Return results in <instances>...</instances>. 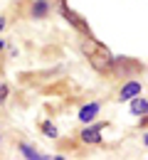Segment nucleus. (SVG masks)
<instances>
[{
	"label": "nucleus",
	"mask_w": 148,
	"mask_h": 160,
	"mask_svg": "<svg viewBox=\"0 0 148 160\" xmlns=\"http://www.w3.org/2000/svg\"><path fill=\"white\" fill-rule=\"evenodd\" d=\"M82 52L86 54V59L89 64L99 72V74H111V67H114V54L109 52V47L101 44V42H96L91 35H84V40H82Z\"/></svg>",
	"instance_id": "1"
},
{
	"label": "nucleus",
	"mask_w": 148,
	"mask_h": 160,
	"mask_svg": "<svg viewBox=\"0 0 148 160\" xmlns=\"http://www.w3.org/2000/svg\"><path fill=\"white\" fill-rule=\"evenodd\" d=\"M143 69V64L138 59H131V57H114V67H111V74L109 77H133Z\"/></svg>",
	"instance_id": "2"
},
{
	"label": "nucleus",
	"mask_w": 148,
	"mask_h": 160,
	"mask_svg": "<svg viewBox=\"0 0 148 160\" xmlns=\"http://www.w3.org/2000/svg\"><path fill=\"white\" fill-rule=\"evenodd\" d=\"M59 15H62L64 20H67L72 27H74V30H79L82 35H91V30H89L86 20L79 15V12H74V10L69 8V2H67V0H59Z\"/></svg>",
	"instance_id": "3"
},
{
	"label": "nucleus",
	"mask_w": 148,
	"mask_h": 160,
	"mask_svg": "<svg viewBox=\"0 0 148 160\" xmlns=\"http://www.w3.org/2000/svg\"><path fill=\"white\" fill-rule=\"evenodd\" d=\"M138 94H141V84L138 81H126L121 86V91H119V101H131V99H136Z\"/></svg>",
	"instance_id": "4"
},
{
	"label": "nucleus",
	"mask_w": 148,
	"mask_h": 160,
	"mask_svg": "<svg viewBox=\"0 0 148 160\" xmlns=\"http://www.w3.org/2000/svg\"><path fill=\"white\" fill-rule=\"evenodd\" d=\"M79 136H82V140L86 145H96V143H101V126H89Z\"/></svg>",
	"instance_id": "5"
},
{
	"label": "nucleus",
	"mask_w": 148,
	"mask_h": 160,
	"mask_svg": "<svg viewBox=\"0 0 148 160\" xmlns=\"http://www.w3.org/2000/svg\"><path fill=\"white\" fill-rule=\"evenodd\" d=\"M99 111H101L99 103H86V106L79 108V121H82V123H91V121L99 116Z\"/></svg>",
	"instance_id": "6"
},
{
	"label": "nucleus",
	"mask_w": 148,
	"mask_h": 160,
	"mask_svg": "<svg viewBox=\"0 0 148 160\" xmlns=\"http://www.w3.org/2000/svg\"><path fill=\"white\" fill-rule=\"evenodd\" d=\"M131 113H133V116H146L148 113V101L141 99V94H138L136 99H131Z\"/></svg>",
	"instance_id": "7"
},
{
	"label": "nucleus",
	"mask_w": 148,
	"mask_h": 160,
	"mask_svg": "<svg viewBox=\"0 0 148 160\" xmlns=\"http://www.w3.org/2000/svg\"><path fill=\"white\" fill-rule=\"evenodd\" d=\"M47 10H49L47 0H35V2H32V10H30V15H32V18H44V15H47Z\"/></svg>",
	"instance_id": "8"
},
{
	"label": "nucleus",
	"mask_w": 148,
	"mask_h": 160,
	"mask_svg": "<svg viewBox=\"0 0 148 160\" xmlns=\"http://www.w3.org/2000/svg\"><path fill=\"white\" fill-rule=\"evenodd\" d=\"M20 153L25 155V158H30V160H40V158H47V155H40V153H37L35 148H30V145H25V143L20 145Z\"/></svg>",
	"instance_id": "9"
},
{
	"label": "nucleus",
	"mask_w": 148,
	"mask_h": 160,
	"mask_svg": "<svg viewBox=\"0 0 148 160\" xmlns=\"http://www.w3.org/2000/svg\"><path fill=\"white\" fill-rule=\"evenodd\" d=\"M42 133H44V136H49V138H57V136H59L57 128H54L49 121H44V123H42Z\"/></svg>",
	"instance_id": "10"
},
{
	"label": "nucleus",
	"mask_w": 148,
	"mask_h": 160,
	"mask_svg": "<svg viewBox=\"0 0 148 160\" xmlns=\"http://www.w3.org/2000/svg\"><path fill=\"white\" fill-rule=\"evenodd\" d=\"M8 91H10V89H8V84H0V103L8 99Z\"/></svg>",
	"instance_id": "11"
},
{
	"label": "nucleus",
	"mask_w": 148,
	"mask_h": 160,
	"mask_svg": "<svg viewBox=\"0 0 148 160\" xmlns=\"http://www.w3.org/2000/svg\"><path fill=\"white\" fill-rule=\"evenodd\" d=\"M3 27H5V18H0V32H3Z\"/></svg>",
	"instance_id": "12"
},
{
	"label": "nucleus",
	"mask_w": 148,
	"mask_h": 160,
	"mask_svg": "<svg viewBox=\"0 0 148 160\" xmlns=\"http://www.w3.org/2000/svg\"><path fill=\"white\" fill-rule=\"evenodd\" d=\"M3 49H5V42H3V40H0V52H3Z\"/></svg>",
	"instance_id": "13"
},
{
	"label": "nucleus",
	"mask_w": 148,
	"mask_h": 160,
	"mask_svg": "<svg viewBox=\"0 0 148 160\" xmlns=\"http://www.w3.org/2000/svg\"><path fill=\"white\" fill-rule=\"evenodd\" d=\"M143 143H146V145H148V133H146V136H143Z\"/></svg>",
	"instance_id": "14"
}]
</instances>
